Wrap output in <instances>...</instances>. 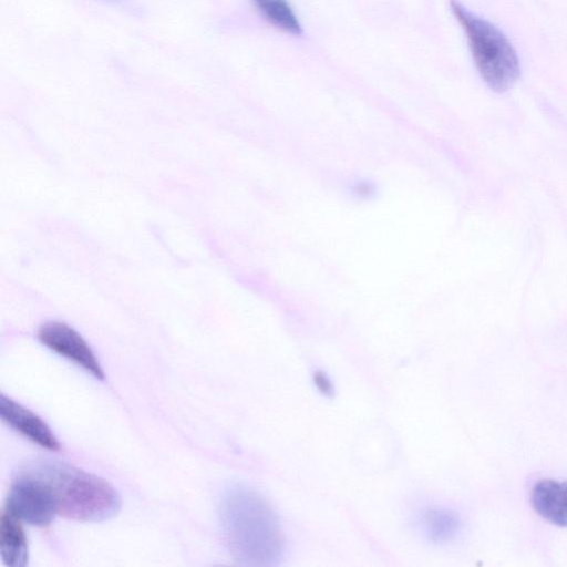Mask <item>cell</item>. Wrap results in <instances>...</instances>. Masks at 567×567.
I'll return each mask as SVG.
<instances>
[{
    "label": "cell",
    "mask_w": 567,
    "mask_h": 567,
    "mask_svg": "<svg viewBox=\"0 0 567 567\" xmlns=\"http://www.w3.org/2000/svg\"><path fill=\"white\" fill-rule=\"evenodd\" d=\"M0 416L33 443L51 451L60 450V443L48 424L35 413L4 394H0Z\"/></svg>",
    "instance_id": "obj_6"
},
{
    "label": "cell",
    "mask_w": 567,
    "mask_h": 567,
    "mask_svg": "<svg viewBox=\"0 0 567 567\" xmlns=\"http://www.w3.org/2000/svg\"><path fill=\"white\" fill-rule=\"evenodd\" d=\"M220 522L228 548L240 565H278L285 551L284 530L260 493L244 484L229 486L221 496Z\"/></svg>",
    "instance_id": "obj_1"
},
{
    "label": "cell",
    "mask_w": 567,
    "mask_h": 567,
    "mask_svg": "<svg viewBox=\"0 0 567 567\" xmlns=\"http://www.w3.org/2000/svg\"><path fill=\"white\" fill-rule=\"evenodd\" d=\"M19 471L40 480L52 494L59 515L79 522H103L116 516L121 496L103 478L68 463L37 458Z\"/></svg>",
    "instance_id": "obj_2"
},
{
    "label": "cell",
    "mask_w": 567,
    "mask_h": 567,
    "mask_svg": "<svg viewBox=\"0 0 567 567\" xmlns=\"http://www.w3.org/2000/svg\"><path fill=\"white\" fill-rule=\"evenodd\" d=\"M452 11L464 30L474 64L483 81L495 92L508 90L520 75L516 50L493 23L456 1Z\"/></svg>",
    "instance_id": "obj_3"
},
{
    "label": "cell",
    "mask_w": 567,
    "mask_h": 567,
    "mask_svg": "<svg viewBox=\"0 0 567 567\" xmlns=\"http://www.w3.org/2000/svg\"><path fill=\"white\" fill-rule=\"evenodd\" d=\"M456 513L445 508H427L422 512L420 526L423 535L432 543H445L452 539L460 529Z\"/></svg>",
    "instance_id": "obj_9"
},
{
    "label": "cell",
    "mask_w": 567,
    "mask_h": 567,
    "mask_svg": "<svg viewBox=\"0 0 567 567\" xmlns=\"http://www.w3.org/2000/svg\"><path fill=\"white\" fill-rule=\"evenodd\" d=\"M106 1L118 2V1H123V0H106Z\"/></svg>",
    "instance_id": "obj_12"
},
{
    "label": "cell",
    "mask_w": 567,
    "mask_h": 567,
    "mask_svg": "<svg viewBox=\"0 0 567 567\" xmlns=\"http://www.w3.org/2000/svg\"><path fill=\"white\" fill-rule=\"evenodd\" d=\"M532 504L546 520L567 527V481L537 482L532 491Z\"/></svg>",
    "instance_id": "obj_7"
},
{
    "label": "cell",
    "mask_w": 567,
    "mask_h": 567,
    "mask_svg": "<svg viewBox=\"0 0 567 567\" xmlns=\"http://www.w3.org/2000/svg\"><path fill=\"white\" fill-rule=\"evenodd\" d=\"M6 513L33 526H47L58 514L49 488L37 477L18 472L6 502Z\"/></svg>",
    "instance_id": "obj_4"
},
{
    "label": "cell",
    "mask_w": 567,
    "mask_h": 567,
    "mask_svg": "<svg viewBox=\"0 0 567 567\" xmlns=\"http://www.w3.org/2000/svg\"><path fill=\"white\" fill-rule=\"evenodd\" d=\"M315 383L317 385V388L326 395H331L332 393V384L329 380V378L322 373V372H317L315 374Z\"/></svg>",
    "instance_id": "obj_11"
},
{
    "label": "cell",
    "mask_w": 567,
    "mask_h": 567,
    "mask_svg": "<svg viewBox=\"0 0 567 567\" xmlns=\"http://www.w3.org/2000/svg\"><path fill=\"white\" fill-rule=\"evenodd\" d=\"M261 14L275 27L298 35L301 25L287 0H252Z\"/></svg>",
    "instance_id": "obj_10"
},
{
    "label": "cell",
    "mask_w": 567,
    "mask_h": 567,
    "mask_svg": "<svg viewBox=\"0 0 567 567\" xmlns=\"http://www.w3.org/2000/svg\"><path fill=\"white\" fill-rule=\"evenodd\" d=\"M38 338L47 348L74 362L94 378L104 379V371L86 341L66 323L45 322L40 327Z\"/></svg>",
    "instance_id": "obj_5"
},
{
    "label": "cell",
    "mask_w": 567,
    "mask_h": 567,
    "mask_svg": "<svg viewBox=\"0 0 567 567\" xmlns=\"http://www.w3.org/2000/svg\"><path fill=\"white\" fill-rule=\"evenodd\" d=\"M0 555L9 567H24L29 560L25 533L20 520L2 512L0 517Z\"/></svg>",
    "instance_id": "obj_8"
}]
</instances>
